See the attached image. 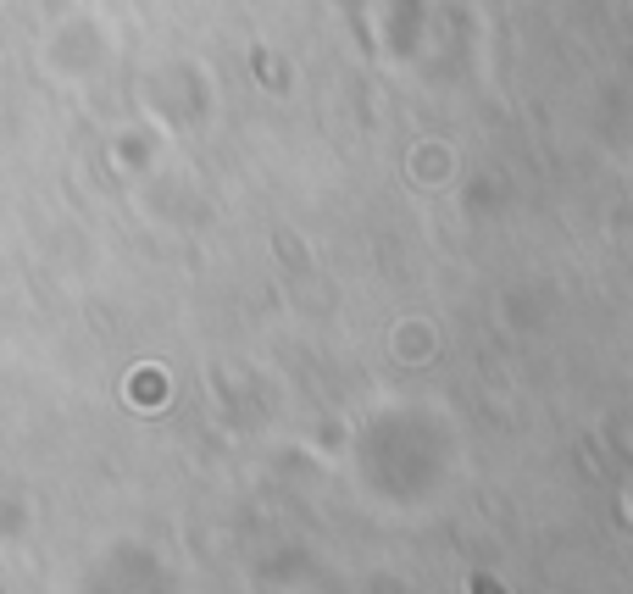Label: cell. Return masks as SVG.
I'll return each mask as SVG.
<instances>
[{
	"label": "cell",
	"instance_id": "cell-1",
	"mask_svg": "<svg viewBox=\"0 0 633 594\" xmlns=\"http://www.w3.org/2000/svg\"><path fill=\"white\" fill-rule=\"evenodd\" d=\"M472 594H501V589L489 583V578H472Z\"/></svg>",
	"mask_w": 633,
	"mask_h": 594
}]
</instances>
